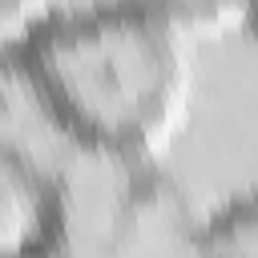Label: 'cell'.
<instances>
[{
  "label": "cell",
  "mask_w": 258,
  "mask_h": 258,
  "mask_svg": "<svg viewBox=\"0 0 258 258\" xmlns=\"http://www.w3.org/2000/svg\"><path fill=\"white\" fill-rule=\"evenodd\" d=\"M181 28L145 0L52 12L20 48L32 105L60 141L161 153L189 97Z\"/></svg>",
  "instance_id": "obj_1"
},
{
  "label": "cell",
  "mask_w": 258,
  "mask_h": 258,
  "mask_svg": "<svg viewBox=\"0 0 258 258\" xmlns=\"http://www.w3.org/2000/svg\"><path fill=\"white\" fill-rule=\"evenodd\" d=\"M202 218L161 153L60 141L48 161L44 254H189Z\"/></svg>",
  "instance_id": "obj_2"
},
{
  "label": "cell",
  "mask_w": 258,
  "mask_h": 258,
  "mask_svg": "<svg viewBox=\"0 0 258 258\" xmlns=\"http://www.w3.org/2000/svg\"><path fill=\"white\" fill-rule=\"evenodd\" d=\"M48 246V161L0 141V254H44Z\"/></svg>",
  "instance_id": "obj_3"
},
{
  "label": "cell",
  "mask_w": 258,
  "mask_h": 258,
  "mask_svg": "<svg viewBox=\"0 0 258 258\" xmlns=\"http://www.w3.org/2000/svg\"><path fill=\"white\" fill-rule=\"evenodd\" d=\"M48 16H52V0H0V141H16V145L32 149L36 157H40V149L28 145V137L20 133L24 117H40V109L32 105V93L24 85V73H20V48Z\"/></svg>",
  "instance_id": "obj_4"
},
{
  "label": "cell",
  "mask_w": 258,
  "mask_h": 258,
  "mask_svg": "<svg viewBox=\"0 0 258 258\" xmlns=\"http://www.w3.org/2000/svg\"><path fill=\"white\" fill-rule=\"evenodd\" d=\"M198 254H258V194L234 198L202 218Z\"/></svg>",
  "instance_id": "obj_5"
},
{
  "label": "cell",
  "mask_w": 258,
  "mask_h": 258,
  "mask_svg": "<svg viewBox=\"0 0 258 258\" xmlns=\"http://www.w3.org/2000/svg\"><path fill=\"white\" fill-rule=\"evenodd\" d=\"M145 4L161 8L177 24H198V20H214L230 8H242V0H145Z\"/></svg>",
  "instance_id": "obj_6"
},
{
  "label": "cell",
  "mask_w": 258,
  "mask_h": 258,
  "mask_svg": "<svg viewBox=\"0 0 258 258\" xmlns=\"http://www.w3.org/2000/svg\"><path fill=\"white\" fill-rule=\"evenodd\" d=\"M242 8L246 12H258V0H242Z\"/></svg>",
  "instance_id": "obj_7"
},
{
  "label": "cell",
  "mask_w": 258,
  "mask_h": 258,
  "mask_svg": "<svg viewBox=\"0 0 258 258\" xmlns=\"http://www.w3.org/2000/svg\"><path fill=\"white\" fill-rule=\"evenodd\" d=\"M250 20H254V28H258V12H254V16H250Z\"/></svg>",
  "instance_id": "obj_8"
}]
</instances>
